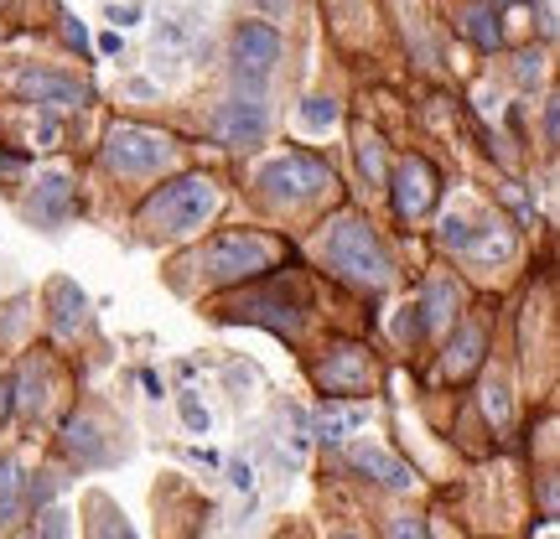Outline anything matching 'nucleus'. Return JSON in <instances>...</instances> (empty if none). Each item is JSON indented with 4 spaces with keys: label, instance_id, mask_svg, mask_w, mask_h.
I'll list each match as a JSON object with an SVG mask.
<instances>
[{
    "label": "nucleus",
    "instance_id": "obj_1",
    "mask_svg": "<svg viewBox=\"0 0 560 539\" xmlns=\"http://www.w3.org/2000/svg\"><path fill=\"white\" fill-rule=\"evenodd\" d=\"M322 259H327L343 280H353V286H364V291H385L389 275H395L385 244L374 238V228H368L364 218H353V213L327 223V234H322Z\"/></svg>",
    "mask_w": 560,
    "mask_h": 539
},
{
    "label": "nucleus",
    "instance_id": "obj_2",
    "mask_svg": "<svg viewBox=\"0 0 560 539\" xmlns=\"http://www.w3.org/2000/svg\"><path fill=\"white\" fill-rule=\"evenodd\" d=\"M213 207H218L213 176L187 172V176H176V182H166V187H156L145 197L141 223L156 228V234H193V228H203V223L213 218Z\"/></svg>",
    "mask_w": 560,
    "mask_h": 539
},
{
    "label": "nucleus",
    "instance_id": "obj_3",
    "mask_svg": "<svg viewBox=\"0 0 560 539\" xmlns=\"http://www.w3.org/2000/svg\"><path fill=\"white\" fill-rule=\"evenodd\" d=\"M275 259V244L265 234H249V228H228L213 244L193 254V270L208 280V286H228V280H255L265 275Z\"/></svg>",
    "mask_w": 560,
    "mask_h": 539
},
{
    "label": "nucleus",
    "instance_id": "obj_4",
    "mask_svg": "<svg viewBox=\"0 0 560 539\" xmlns=\"http://www.w3.org/2000/svg\"><path fill=\"white\" fill-rule=\"evenodd\" d=\"M104 161H110L120 176H145V172H161L172 161V141L156 135L145 125H114L104 135Z\"/></svg>",
    "mask_w": 560,
    "mask_h": 539
},
{
    "label": "nucleus",
    "instance_id": "obj_5",
    "mask_svg": "<svg viewBox=\"0 0 560 539\" xmlns=\"http://www.w3.org/2000/svg\"><path fill=\"white\" fill-rule=\"evenodd\" d=\"M259 187L270 192V197H312V192H327L337 187L333 182V166L317 156H306V151H291L286 161H275L259 172Z\"/></svg>",
    "mask_w": 560,
    "mask_h": 539
},
{
    "label": "nucleus",
    "instance_id": "obj_6",
    "mask_svg": "<svg viewBox=\"0 0 560 539\" xmlns=\"http://www.w3.org/2000/svg\"><path fill=\"white\" fill-rule=\"evenodd\" d=\"M275 63H280V32L265 26V21H244L234 32V73H239V83L265 89Z\"/></svg>",
    "mask_w": 560,
    "mask_h": 539
},
{
    "label": "nucleus",
    "instance_id": "obj_7",
    "mask_svg": "<svg viewBox=\"0 0 560 539\" xmlns=\"http://www.w3.org/2000/svg\"><path fill=\"white\" fill-rule=\"evenodd\" d=\"M368 379H374V364H368V348H358V343H337L317 364V384L327 389V399L368 395Z\"/></svg>",
    "mask_w": 560,
    "mask_h": 539
},
{
    "label": "nucleus",
    "instance_id": "obj_8",
    "mask_svg": "<svg viewBox=\"0 0 560 539\" xmlns=\"http://www.w3.org/2000/svg\"><path fill=\"white\" fill-rule=\"evenodd\" d=\"M265 130H270V110H265L255 94L249 99H228V104H218V114H213V135H218V145H234V151L259 145L265 141Z\"/></svg>",
    "mask_w": 560,
    "mask_h": 539
},
{
    "label": "nucleus",
    "instance_id": "obj_9",
    "mask_svg": "<svg viewBox=\"0 0 560 539\" xmlns=\"http://www.w3.org/2000/svg\"><path fill=\"white\" fill-rule=\"evenodd\" d=\"M389 192H395V213L400 218H420V213H431L436 203V166L426 156H405L389 176Z\"/></svg>",
    "mask_w": 560,
    "mask_h": 539
},
{
    "label": "nucleus",
    "instance_id": "obj_10",
    "mask_svg": "<svg viewBox=\"0 0 560 539\" xmlns=\"http://www.w3.org/2000/svg\"><path fill=\"white\" fill-rule=\"evenodd\" d=\"M218 317L224 322H259V327H270L275 337H296L306 312L291 306V301H275V296H239V301H228Z\"/></svg>",
    "mask_w": 560,
    "mask_h": 539
},
{
    "label": "nucleus",
    "instance_id": "obj_11",
    "mask_svg": "<svg viewBox=\"0 0 560 539\" xmlns=\"http://www.w3.org/2000/svg\"><path fill=\"white\" fill-rule=\"evenodd\" d=\"M16 94L32 99V104H42V110H73V104L89 99V89H83L79 79L48 73V68H21L16 73Z\"/></svg>",
    "mask_w": 560,
    "mask_h": 539
},
{
    "label": "nucleus",
    "instance_id": "obj_12",
    "mask_svg": "<svg viewBox=\"0 0 560 539\" xmlns=\"http://www.w3.org/2000/svg\"><path fill=\"white\" fill-rule=\"evenodd\" d=\"M26 213H32L42 228H63L68 213H73V182H68L63 172H48L42 182H37L32 203H26Z\"/></svg>",
    "mask_w": 560,
    "mask_h": 539
},
{
    "label": "nucleus",
    "instance_id": "obj_13",
    "mask_svg": "<svg viewBox=\"0 0 560 539\" xmlns=\"http://www.w3.org/2000/svg\"><path fill=\"white\" fill-rule=\"evenodd\" d=\"M353 467H358V472H374L385 488H395V492L416 488V472H410L400 457H389L385 446H353Z\"/></svg>",
    "mask_w": 560,
    "mask_h": 539
},
{
    "label": "nucleus",
    "instance_id": "obj_14",
    "mask_svg": "<svg viewBox=\"0 0 560 539\" xmlns=\"http://www.w3.org/2000/svg\"><path fill=\"white\" fill-rule=\"evenodd\" d=\"M482 348H488V333H482L478 322H462V327H457V337H451L447 358H441L447 379H467V374L482 364Z\"/></svg>",
    "mask_w": 560,
    "mask_h": 539
},
{
    "label": "nucleus",
    "instance_id": "obj_15",
    "mask_svg": "<svg viewBox=\"0 0 560 539\" xmlns=\"http://www.w3.org/2000/svg\"><path fill=\"white\" fill-rule=\"evenodd\" d=\"M48 306H52V327L63 337H73L83 327V312H89V301H83V291L73 286V280H52L48 286Z\"/></svg>",
    "mask_w": 560,
    "mask_h": 539
},
{
    "label": "nucleus",
    "instance_id": "obj_16",
    "mask_svg": "<svg viewBox=\"0 0 560 539\" xmlns=\"http://www.w3.org/2000/svg\"><path fill=\"white\" fill-rule=\"evenodd\" d=\"M63 451L79 461V467H99V461H104V441H99V426L89 415H73L63 426Z\"/></svg>",
    "mask_w": 560,
    "mask_h": 539
},
{
    "label": "nucleus",
    "instance_id": "obj_17",
    "mask_svg": "<svg viewBox=\"0 0 560 539\" xmlns=\"http://www.w3.org/2000/svg\"><path fill=\"white\" fill-rule=\"evenodd\" d=\"M457 301H462V296H457V286H451L447 275H436L431 286H426V296H420V317H426V333H436V327H447L451 317H457Z\"/></svg>",
    "mask_w": 560,
    "mask_h": 539
},
{
    "label": "nucleus",
    "instance_id": "obj_18",
    "mask_svg": "<svg viewBox=\"0 0 560 539\" xmlns=\"http://www.w3.org/2000/svg\"><path fill=\"white\" fill-rule=\"evenodd\" d=\"M457 26H462V37L472 42V48H482V52H498V48H503L498 11H488V5H467L462 16H457Z\"/></svg>",
    "mask_w": 560,
    "mask_h": 539
},
{
    "label": "nucleus",
    "instance_id": "obj_19",
    "mask_svg": "<svg viewBox=\"0 0 560 539\" xmlns=\"http://www.w3.org/2000/svg\"><path fill=\"white\" fill-rule=\"evenodd\" d=\"M21 467L11 457H0V529H11L21 519Z\"/></svg>",
    "mask_w": 560,
    "mask_h": 539
},
{
    "label": "nucleus",
    "instance_id": "obj_20",
    "mask_svg": "<svg viewBox=\"0 0 560 539\" xmlns=\"http://www.w3.org/2000/svg\"><path fill=\"white\" fill-rule=\"evenodd\" d=\"M364 426V410H348V415H333V410H322L317 415V441H343L348 430Z\"/></svg>",
    "mask_w": 560,
    "mask_h": 539
},
{
    "label": "nucleus",
    "instance_id": "obj_21",
    "mask_svg": "<svg viewBox=\"0 0 560 539\" xmlns=\"http://www.w3.org/2000/svg\"><path fill=\"white\" fill-rule=\"evenodd\" d=\"M37 539H73V513L68 508H42L37 513Z\"/></svg>",
    "mask_w": 560,
    "mask_h": 539
},
{
    "label": "nucleus",
    "instance_id": "obj_22",
    "mask_svg": "<svg viewBox=\"0 0 560 539\" xmlns=\"http://www.w3.org/2000/svg\"><path fill=\"white\" fill-rule=\"evenodd\" d=\"M358 166H364L368 182H385V151H379V135H358Z\"/></svg>",
    "mask_w": 560,
    "mask_h": 539
},
{
    "label": "nucleus",
    "instance_id": "obj_23",
    "mask_svg": "<svg viewBox=\"0 0 560 539\" xmlns=\"http://www.w3.org/2000/svg\"><path fill=\"white\" fill-rule=\"evenodd\" d=\"M176 410H182V426L193 430V436H208L213 420H208V405H203L197 395H182V399H176Z\"/></svg>",
    "mask_w": 560,
    "mask_h": 539
},
{
    "label": "nucleus",
    "instance_id": "obj_24",
    "mask_svg": "<svg viewBox=\"0 0 560 539\" xmlns=\"http://www.w3.org/2000/svg\"><path fill=\"white\" fill-rule=\"evenodd\" d=\"M89 539H135V529H130L120 513H110V508L99 503V519H94V529H89Z\"/></svg>",
    "mask_w": 560,
    "mask_h": 539
},
{
    "label": "nucleus",
    "instance_id": "obj_25",
    "mask_svg": "<svg viewBox=\"0 0 560 539\" xmlns=\"http://www.w3.org/2000/svg\"><path fill=\"white\" fill-rule=\"evenodd\" d=\"M482 415H488L498 430L509 426V389H503V384H488V389H482Z\"/></svg>",
    "mask_w": 560,
    "mask_h": 539
},
{
    "label": "nucleus",
    "instance_id": "obj_26",
    "mask_svg": "<svg viewBox=\"0 0 560 539\" xmlns=\"http://www.w3.org/2000/svg\"><path fill=\"white\" fill-rule=\"evenodd\" d=\"M395 337H400V343H420V337H426V317H420L416 301L400 306V317H395Z\"/></svg>",
    "mask_w": 560,
    "mask_h": 539
},
{
    "label": "nucleus",
    "instance_id": "obj_27",
    "mask_svg": "<svg viewBox=\"0 0 560 539\" xmlns=\"http://www.w3.org/2000/svg\"><path fill=\"white\" fill-rule=\"evenodd\" d=\"M472 238H478V228L467 218H441V244L447 249H472Z\"/></svg>",
    "mask_w": 560,
    "mask_h": 539
},
{
    "label": "nucleus",
    "instance_id": "obj_28",
    "mask_svg": "<svg viewBox=\"0 0 560 539\" xmlns=\"http://www.w3.org/2000/svg\"><path fill=\"white\" fill-rule=\"evenodd\" d=\"M301 120L312 130H327V125H337V104H333V99H306V104H301Z\"/></svg>",
    "mask_w": 560,
    "mask_h": 539
},
{
    "label": "nucleus",
    "instance_id": "obj_29",
    "mask_svg": "<svg viewBox=\"0 0 560 539\" xmlns=\"http://www.w3.org/2000/svg\"><path fill=\"white\" fill-rule=\"evenodd\" d=\"M385 539H426V523L410 519V513H395V519L385 523Z\"/></svg>",
    "mask_w": 560,
    "mask_h": 539
},
{
    "label": "nucleus",
    "instance_id": "obj_30",
    "mask_svg": "<svg viewBox=\"0 0 560 539\" xmlns=\"http://www.w3.org/2000/svg\"><path fill=\"white\" fill-rule=\"evenodd\" d=\"M544 73V58L540 52H519V58H513V79L519 83H534Z\"/></svg>",
    "mask_w": 560,
    "mask_h": 539
},
{
    "label": "nucleus",
    "instance_id": "obj_31",
    "mask_svg": "<svg viewBox=\"0 0 560 539\" xmlns=\"http://www.w3.org/2000/svg\"><path fill=\"white\" fill-rule=\"evenodd\" d=\"M228 482H234L239 492H249L255 488V467H249V461H228Z\"/></svg>",
    "mask_w": 560,
    "mask_h": 539
},
{
    "label": "nucleus",
    "instance_id": "obj_32",
    "mask_svg": "<svg viewBox=\"0 0 560 539\" xmlns=\"http://www.w3.org/2000/svg\"><path fill=\"white\" fill-rule=\"evenodd\" d=\"M63 37H68V42H73V48H89V32H83V21L79 16H63Z\"/></svg>",
    "mask_w": 560,
    "mask_h": 539
},
{
    "label": "nucleus",
    "instance_id": "obj_33",
    "mask_svg": "<svg viewBox=\"0 0 560 539\" xmlns=\"http://www.w3.org/2000/svg\"><path fill=\"white\" fill-rule=\"evenodd\" d=\"M11 410H16V389H11V379H0V426L11 420Z\"/></svg>",
    "mask_w": 560,
    "mask_h": 539
},
{
    "label": "nucleus",
    "instance_id": "obj_34",
    "mask_svg": "<svg viewBox=\"0 0 560 539\" xmlns=\"http://www.w3.org/2000/svg\"><path fill=\"white\" fill-rule=\"evenodd\" d=\"M110 21H114V26H135V21H141V5H114Z\"/></svg>",
    "mask_w": 560,
    "mask_h": 539
},
{
    "label": "nucleus",
    "instance_id": "obj_35",
    "mask_svg": "<svg viewBox=\"0 0 560 539\" xmlns=\"http://www.w3.org/2000/svg\"><path fill=\"white\" fill-rule=\"evenodd\" d=\"M544 135H550V141H555V135H560V110H555V104L544 110Z\"/></svg>",
    "mask_w": 560,
    "mask_h": 539
},
{
    "label": "nucleus",
    "instance_id": "obj_36",
    "mask_svg": "<svg viewBox=\"0 0 560 539\" xmlns=\"http://www.w3.org/2000/svg\"><path fill=\"white\" fill-rule=\"evenodd\" d=\"M99 52H104V58H114V52H120V32H104V37H99Z\"/></svg>",
    "mask_w": 560,
    "mask_h": 539
},
{
    "label": "nucleus",
    "instance_id": "obj_37",
    "mask_svg": "<svg viewBox=\"0 0 560 539\" xmlns=\"http://www.w3.org/2000/svg\"><path fill=\"white\" fill-rule=\"evenodd\" d=\"M141 384H145V389H151V399H161V379H156V374H151V368H145V374H141Z\"/></svg>",
    "mask_w": 560,
    "mask_h": 539
},
{
    "label": "nucleus",
    "instance_id": "obj_38",
    "mask_svg": "<svg viewBox=\"0 0 560 539\" xmlns=\"http://www.w3.org/2000/svg\"><path fill=\"white\" fill-rule=\"evenodd\" d=\"M0 166H21V156L16 151H0Z\"/></svg>",
    "mask_w": 560,
    "mask_h": 539
},
{
    "label": "nucleus",
    "instance_id": "obj_39",
    "mask_svg": "<svg viewBox=\"0 0 560 539\" xmlns=\"http://www.w3.org/2000/svg\"><path fill=\"white\" fill-rule=\"evenodd\" d=\"M498 5H529V0H488V11H498Z\"/></svg>",
    "mask_w": 560,
    "mask_h": 539
},
{
    "label": "nucleus",
    "instance_id": "obj_40",
    "mask_svg": "<svg viewBox=\"0 0 560 539\" xmlns=\"http://www.w3.org/2000/svg\"><path fill=\"white\" fill-rule=\"evenodd\" d=\"M337 539H353V534H337Z\"/></svg>",
    "mask_w": 560,
    "mask_h": 539
}]
</instances>
